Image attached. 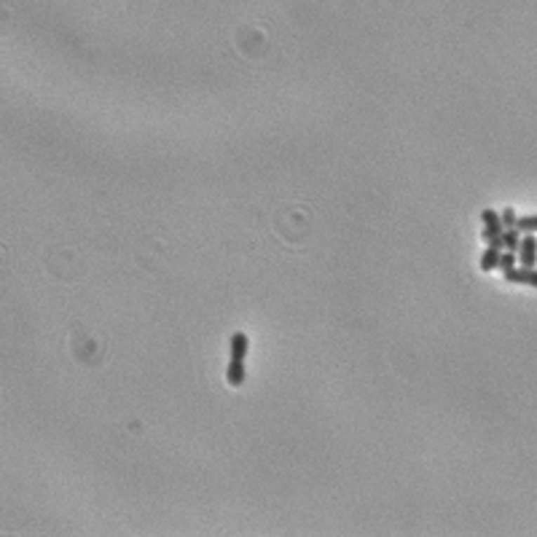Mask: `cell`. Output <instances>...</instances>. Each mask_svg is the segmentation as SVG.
<instances>
[{
    "label": "cell",
    "mask_w": 537,
    "mask_h": 537,
    "mask_svg": "<svg viewBox=\"0 0 537 537\" xmlns=\"http://www.w3.org/2000/svg\"><path fill=\"white\" fill-rule=\"evenodd\" d=\"M247 352H250V336L242 333V331H237V333H231V341H229V366H226V382L231 387H242L247 379Z\"/></svg>",
    "instance_id": "cell-1"
},
{
    "label": "cell",
    "mask_w": 537,
    "mask_h": 537,
    "mask_svg": "<svg viewBox=\"0 0 537 537\" xmlns=\"http://www.w3.org/2000/svg\"><path fill=\"white\" fill-rule=\"evenodd\" d=\"M481 223H484V229H481V239L484 242H491L494 237H500L505 226H503V218H500V210H494V207H484L481 210Z\"/></svg>",
    "instance_id": "cell-2"
},
{
    "label": "cell",
    "mask_w": 537,
    "mask_h": 537,
    "mask_svg": "<svg viewBox=\"0 0 537 537\" xmlns=\"http://www.w3.org/2000/svg\"><path fill=\"white\" fill-rule=\"evenodd\" d=\"M503 250H505V242H503V234L500 237H494L491 242H486V247H484V253H481V261H478V266H481V272H494L497 266H500V256H503Z\"/></svg>",
    "instance_id": "cell-3"
},
{
    "label": "cell",
    "mask_w": 537,
    "mask_h": 537,
    "mask_svg": "<svg viewBox=\"0 0 537 537\" xmlns=\"http://www.w3.org/2000/svg\"><path fill=\"white\" fill-rule=\"evenodd\" d=\"M508 285H526V288H535L537 291V266H513L503 272Z\"/></svg>",
    "instance_id": "cell-4"
},
{
    "label": "cell",
    "mask_w": 537,
    "mask_h": 537,
    "mask_svg": "<svg viewBox=\"0 0 537 537\" xmlns=\"http://www.w3.org/2000/svg\"><path fill=\"white\" fill-rule=\"evenodd\" d=\"M519 263L522 266H537V234H522Z\"/></svg>",
    "instance_id": "cell-5"
},
{
    "label": "cell",
    "mask_w": 537,
    "mask_h": 537,
    "mask_svg": "<svg viewBox=\"0 0 537 537\" xmlns=\"http://www.w3.org/2000/svg\"><path fill=\"white\" fill-rule=\"evenodd\" d=\"M503 242H505V250H513V253H519V245H522V231H519V226H513V229L503 231Z\"/></svg>",
    "instance_id": "cell-6"
},
{
    "label": "cell",
    "mask_w": 537,
    "mask_h": 537,
    "mask_svg": "<svg viewBox=\"0 0 537 537\" xmlns=\"http://www.w3.org/2000/svg\"><path fill=\"white\" fill-rule=\"evenodd\" d=\"M519 263V253H513V250H503V256H500V272H508V269H513Z\"/></svg>",
    "instance_id": "cell-7"
},
{
    "label": "cell",
    "mask_w": 537,
    "mask_h": 537,
    "mask_svg": "<svg viewBox=\"0 0 537 537\" xmlns=\"http://www.w3.org/2000/svg\"><path fill=\"white\" fill-rule=\"evenodd\" d=\"M519 231L522 234H537V215H526V218H519Z\"/></svg>",
    "instance_id": "cell-8"
},
{
    "label": "cell",
    "mask_w": 537,
    "mask_h": 537,
    "mask_svg": "<svg viewBox=\"0 0 537 537\" xmlns=\"http://www.w3.org/2000/svg\"><path fill=\"white\" fill-rule=\"evenodd\" d=\"M500 218H503V226H505V229H513V226L519 223V215H516V210H513V207H505V210H500Z\"/></svg>",
    "instance_id": "cell-9"
}]
</instances>
